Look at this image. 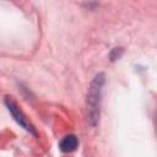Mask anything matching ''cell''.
Here are the masks:
<instances>
[{
    "instance_id": "cell-1",
    "label": "cell",
    "mask_w": 157,
    "mask_h": 157,
    "mask_svg": "<svg viewBox=\"0 0 157 157\" xmlns=\"http://www.w3.org/2000/svg\"><path fill=\"white\" fill-rule=\"evenodd\" d=\"M104 83H105V75L103 72H98L92 78L87 90V96H86L87 119L92 126H97L99 123Z\"/></svg>"
},
{
    "instance_id": "cell-2",
    "label": "cell",
    "mask_w": 157,
    "mask_h": 157,
    "mask_svg": "<svg viewBox=\"0 0 157 157\" xmlns=\"http://www.w3.org/2000/svg\"><path fill=\"white\" fill-rule=\"evenodd\" d=\"M5 105L9 110V113L11 114V117L13 118V120L26 131H28L32 135H36V129L33 126V124L28 120V118L26 117V114L21 110V108L18 107L17 102L12 98V97H6L5 98Z\"/></svg>"
},
{
    "instance_id": "cell-3",
    "label": "cell",
    "mask_w": 157,
    "mask_h": 157,
    "mask_svg": "<svg viewBox=\"0 0 157 157\" xmlns=\"http://www.w3.org/2000/svg\"><path fill=\"white\" fill-rule=\"evenodd\" d=\"M77 147H78V140H77L76 135H74V134L64 136L59 142V150L65 153L74 152L77 150Z\"/></svg>"
},
{
    "instance_id": "cell-4",
    "label": "cell",
    "mask_w": 157,
    "mask_h": 157,
    "mask_svg": "<svg viewBox=\"0 0 157 157\" xmlns=\"http://www.w3.org/2000/svg\"><path fill=\"white\" fill-rule=\"evenodd\" d=\"M123 53H124V49H123V48H114V49H112V52H110V54H109L110 61L119 60V59L121 58Z\"/></svg>"
}]
</instances>
